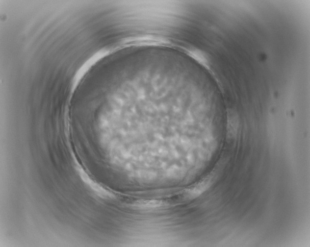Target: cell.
Here are the masks:
<instances>
[{
    "label": "cell",
    "mask_w": 310,
    "mask_h": 247,
    "mask_svg": "<svg viewBox=\"0 0 310 247\" xmlns=\"http://www.w3.org/2000/svg\"><path fill=\"white\" fill-rule=\"evenodd\" d=\"M213 175L210 174L199 182L186 188L183 192L186 199H192L198 197L206 191L212 182Z\"/></svg>",
    "instance_id": "1"
},
{
    "label": "cell",
    "mask_w": 310,
    "mask_h": 247,
    "mask_svg": "<svg viewBox=\"0 0 310 247\" xmlns=\"http://www.w3.org/2000/svg\"><path fill=\"white\" fill-rule=\"evenodd\" d=\"M240 120L237 113L233 110L228 112L227 118V135L229 139L235 138L238 133Z\"/></svg>",
    "instance_id": "2"
},
{
    "label": "cell",
    "mask_w": 310,
    "mask_h": 247,
    "mask_svg": "<svg viewBox=\"0 0 310 247\" xmlns=\"http://www.w3.org/2000/svg\"><path fill=\"white\" fill-rule=\"evenodd\" d=\"M80 174L82 180L98 196L104 198H112L113 194L99 184L92 180L84 172L80 171Z\"/></svg>",
    "instance_id": "3"
}]
</instances>
